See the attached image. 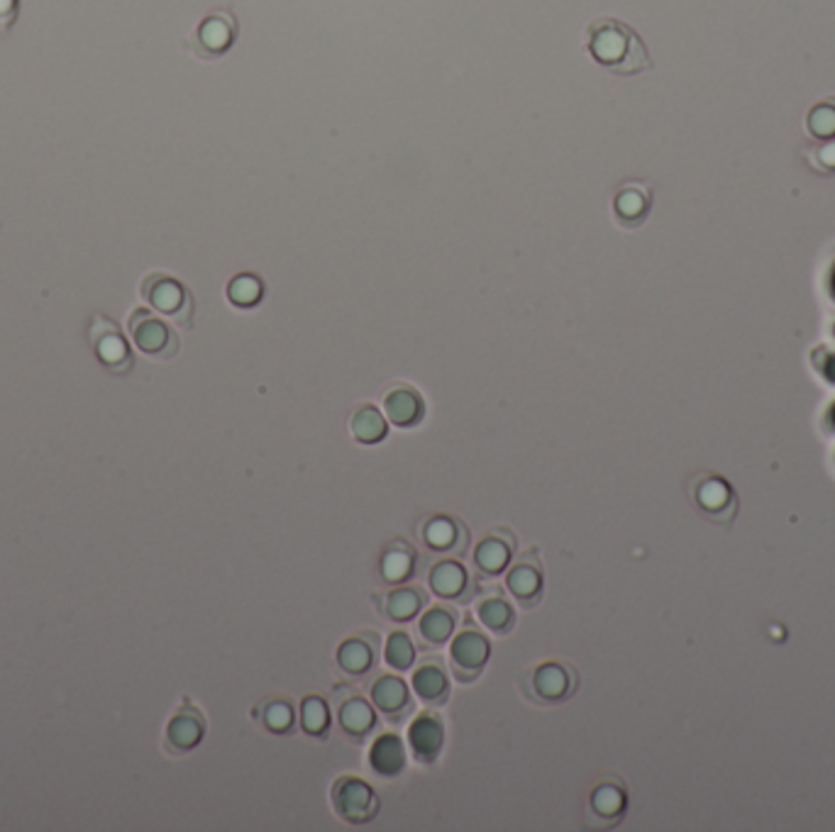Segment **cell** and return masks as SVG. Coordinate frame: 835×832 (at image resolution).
Listing matches in <instances>:
<instances>
[{
    "label": "cell",
    "mask_w": 835,
    "mask_h": 832,
    "mask_svg": "<svg viewBox=\"0 0 835 832\" xmlns=\"http://www.w3.org/2000/svg\"><path fill=\"white\" fill-rule=\"evenodd\" d=\"M584 44L591 57L616 74H640L652 66L643 40L621 20L601 18L591 22Z\"/></svg>",
    "instance_id": "obj_1"
},
{
    "label": "cell",
    "mask_w": 835,
    "mask_h": 832,
    "mask_svg": "<svg viewBox=\"0 0 835 832\" xmlns=\"http://www.w3.org/2000/svg\"><path fill=\"white\" fill-rule=\"evenodd\" d=\"M142 296L154 305V310L169 315L176 325L191 327L193 298L188 288L169 274H149L142 281Z\"/></svg>",
    "instance_id": "obj_2"
},
{
    "label": "cell",
    "mask_w": 835,
    "mask_h": 832,
    "mask_svg": "<svg viewBox=\"0 0 835 832\" xmlns=\"http://www.w3.org/2000/svg\"><path fill=\"white\" fill-rule=\"evenodd\" d=\"M333 808L345 823L364 825L379 815V796L367 781L355 776H342L333 786Z\"/></svg>",
    "instance_id": "obj_3"
},
{
    "label": "cell",
    "mask_w": 835,
    "mask_h": 832,
    "mask_svg": "<svg viewBox=\"0 0 835 832\" xmlns=\"http://www.w3.org/2000/svg\"><path fill=\"white\" fill-rule=\"evenodd\" d=\"M130 332L135 337V345L149 354V357L171 359L179 352V337L174 335V330L164 320H159L149 310H135L132 313Z\"/></svg>",
    "instance_id": "obj_4"
},
{
    "label": "cell",
    "mask_w": 835,
    "mask_h": 832,
    "mask_svg": "<svg viewBox=\"0 0 835 832\" xmlns=\"http://www.w3.org/2000/svg\"><path fill=\"white\" fill-rule=\"evenodd\" d=\"M489 657H491V642L474 628H464L457 632V637L450 645L452 669H455L457 679L464 681V684L477 679V676L481 674V669H484L486 662H489Z\"/></svg>",
    "instance_id": "obj_5"
},
{
    "label": "cell",
    "mask_w": 835,
    "mask_h": 832,
    "mask_svg": "<svg viewBox=\"0 0 835 832\" xmlns=\"http://www.w3.org/2000/svg\"><path fill=\"white\" fill-rule=\"evenodd\" d=\"M237 35V22L228 10H218V13L208 15L206 20L198 25L196 37H193V47L201 57L213 59L220 57L230 49V44L235 42Z\"/></svg>",
    "instance_id": "obj_6"
},
{
    "label": "cell",
    "mask_w": 835,
    "mask_h": 832,
    "mask_svg": "<svg viewBox=\"0 0 835 832\" xmlns=\"http://www.w3.org/2000/svg\"><path fill=\"white\" fill-rule=\"evenodd\" d=\"M372 703L374 708L384 715L391 723H398V720L406 718L411 713V691H408L406 681L401 676L384 674L372 684Z\"/></svg>",
    "instance_id": "obj_7"
},
{
    "label": "cell",
    "mask_w": 835,
    "mask_h": 832,
    "mask_svg": "<svg viewBox=\"0 0 835 832\" xmlns=\"http://www.w3.org/2000/svg\"><path fill=\"white\" fill-rule=\"evenodd\" d=\"M381 410H384L386 418L391 420L396 427H416L425 415V403L423 396L408 384H396L391 386L389 391L381 398Z\"/></svg>",
    "instance_id": "obj_8"
},
{
    "label": "cell",
    "mask_w": 835,
    "mask_h": 832,
    "mask_svg": "<svg viewBox=\"0 0 835 832\" xmlns=\"http://www.w3.org/2000/svg\"><path fill=\"white\" fill-rule=\"evenodd\" d=\"M535 698L545 703H562L577 689V676L560 662H545L530 676Z\"/></svg>",
    "instance_id": "obj_9"
},
{
    "label": "cell",
    "mask_w": 835,
    "mask_h": 832,
    "mask_svg": "<svg viewBox=\"0 0 835 832\" xmlns=\"http://www.w3.org/2000/svg\"><path fill=\"white\" fill-rule=\"evenodd\" d=\"M408 745H411L413 757L420 764H433L440 757L442 745H445V728L442 720L435 715L423 713L408 728Z\"/></svg>",
    "instance_id": "obj_10"
},
{
    "label": "cell",
    "mask_w": 835,
    "mask_h": 832,
    "mask_svg": "<svg viewBox=\"0 0 835 832\" xmlns=\"http://www.w3.org/2000/svg\"><path fill=\"white\" fill-rule=\"evenodd\" d=\"M513 557V537L511 532L499 530L494 535L484 537L474 549V567L484 576H499L503 569L511 564Z\"/></svg>",
    "instance_id": "obj_11"
},
{
    "label": "cell",
    "mask_w": 835,
    "mask_h": 832,
    "mask_svg": "<svg viewBox=\"0 0 835 832\" xmlns=\"http://www.w3.org/2000/svg\"><path fill=\"white\" fill-rule=\"evenodd\" d=\"M506 586L521 606L533 608L540 601V596H543V571H540L538 564L528 562V557H523L521 562L508 569Z\"/></svg>",
    "instance_id": "obj_12"
},
{
    "label": "cell",
    "mask_w": 835,
    "mask_h": 832,
    "mask_svg": "<svg viewBox=\"0 0 835 832\" xmlns=\"http://www.w3.org/2000/svg\"><path fill=\"white\" fill-rule=\"evenodd\" d=\"M369 767L374 774L384 776V779H394L406 769V745L394 732H386L374 740L372 750H369Z\"/></svg>",
    "instance_id": "obj_13"
},
{
    "label": "cell",
    "mask_w": 835,
    "mask_h": 832,
    "mask_svg": "<svg viewBox=\"0 0 835 832\" xmlns=\"http://www.w3.org/2000/svg\"><path fill=\"white\" fill-rule=\"evenodd\" d=\"M413 691L425 706H442L450 698V676L440 662L428 659L413 671Z\"/></svg>",
    "instance_id": "obj_14"
},
{
    "label": "cell",
    "mask_w": 835,
    "mask_h": 832,
    "mask_svg": "<svg viewBox=\"0 0 835 832\" xmlns=\"http://www.w3.org/2000/svg\"><path fill=\"white\" fill-rule=\"evenodd\" d=\"M337 723L350 740L362 742L376 728V711L362 696H352L337 708Z\"/></svg>",
    "instance_id": "obj_15"
},
{
    "label": "cell",
    "mask_w": 835,
    "mask_h": 832,
    "mask_svg": "<svg viewBox=\"0 0 835 832\" xmlns=\"http://www.w3.org/2000/svg\"><path fill=\"white\" fill-rule=\"evenodd\" d=\"M376 637L372 632H364L359 637H350L340 645L337 650V664H340L342 671H347L350 676H364L367 671H372L374 659H376Z\"/></svg>",
    "instance_id": "obj_16"
},
{
    "label": "cell",
    "mask_w": 835,
    "mask_h": 832,
    "mask_svg": "<svg viewBox=\"0 0 835 832\" xmlns=\"http://www.w3.org/2000/svg\"><path fill=\"white\" fill-rule=\"evenodd\" d=\"M430 589H433L435 596L445 598V601H462L469 591L467 569L460 562H452V559L435 564L430 569Z\"/></svg>",
    "instance_id": "obj_17"
},
{
    "label": "cell",
    "mask_w": 835,
    "mask_h": 832,
    "mask_svg": "<svg viewBox=\"0 0 835 832\" xmlns=\"http://www.w3.org/2000/svg\"><path fill=\"white\" fill-rule=\"evenodd\" d=\"M694 496H696V503H699V508L704 510V513H709V515H713V518L723 520V523H726V518H723V510H728V513L735 515L733 488L728 486V481L718 479V476H704V481L696 486Z\"/></svg>",
    "instance_id": "obj_18"
},
{
    "label": "cell",
    "mask_w": 835,
    "mask_h": 832,
    "mask_svg": "<svg viewBox=\"0 0 835 832\" xmlns=\"http://www.w3.org/2000/svg\"><path fill=\"white\" fill-rule=\"evenodd\" d=\"M389 432L384 410H379L372 403H362L352 410L350 415V435L359 445H379Z\"/></svg>",
    "instance_id": "obj_19"
},
{
    "label": "cell",
    "mask_w": 835,
    "mask_h": 832,
    "mask_svg": "<svg viewBox=\"0 0 835 832\" xmlns=\"http://www.w3.org/2000/svg\"><path fill=\"white\" fill-rule=\"evenodd\" d=\"M457 613L447 606H433L425 610L418 620V635L428 647H440L455 635Z\"/></svg>",
    "instance_id": "obj_20"
},
{
    "label": "cell",
    "mask_w": 835,
    "mask_h": 832,
    "mask_svg": "<svg viewBox=\"0 0 835 832\" xmlns=\"http://www.w3.org/2000/svg\"><path fill=\"white\" fill-rule=\"evenodd\" d=\"M423 542L433 552H450V549H460L457 545L467 542V532L450 515H435L423 525Z\"/></svg>",
    "instance_id": "obj_21"
},
{
    "label": "cell",
    "mask_w": 835,
    "mask_h": 832,
    "mask_svg": "<svg viewBox=\"0 0 835 832\" xmlns=\"http://www.w3.org/2000/svg\"><path fill=\"white\" fill-rule=\"evenodd\" d=\"M589 806H591V813H594L599 820H606V823H618L628 808L626 789H623L621 784H616V781H604V784H599L594 791H591Z\"/></svg>",
    "instance_id": "obj_22"
},
{
    "label": "cell",
    "mask_w": 835,
    "mask_h": 832,
    "mask_svg": "<svg viewBox=\"0 0 835 832\" xmlns=\"http://www.w3.org/2000/svg\"><path fill=\"white\" fill-rule=\"evenodd\" d=\"M379 571L386 584H406L413 576V571H416V552L406 542H396V545H391L381 554Z\"/></svg>",
    "instance_id": "obj_23"
},
{
    "label": "cell",
    "mask_w": 835,
    "mask_h": 832,
    "mask_svg": "<svg viewBox=\"0 0 835 832\" xmlns=\"http://www.w3.org/2000/svg\"><path fill=\"white\" fill-rule=\"evenodd\" d=\"M203 732H206V723H203L201 713L193 711V708H186V711L176 713L169 723V742L179 752L193 750V747L201 742Z\"/></svg>",
    "instance_id": "obj_24"
},
{
    "label": "cell",
    "mask_w": 835,
    "mask_h": 832,
    "mask_svg": "<svg viewBox=\"0 0 835 832\" xmlns=\"http://www.w3.org/2000/svg\"><path fill=\"white\" fill-rule=\"evenodd\" d=\"M425 606V593L416 586H398L391 593H386L384 610L394 623H408L418 618V613Z\"/></svg>",
    "instance_id": "obj_25"
},
{
    "label": "cell",
    "mask_w": 835,
    "mask_h": 832,
    "mask_svg": "<svg viewBox=\"0 0 835 832\" xmlns=\"http://www.w3.org/2000/svg\"><path fill=\"white\" fill-rule=\"evenodd\" d=\"M477 618L486 630L496 635H508L516 625V610L501 596H486L477 603Z\"/></svg>",
    "instance_id": "obj_26"
},
{
    "label": "cell",
    "mask_w": 835,
    "mask_h": 832,
    "mask_svg": "<svg viewBox=\"0 0 835 832\" xmlns=\"http://www.w3.org/2000/svg\"><path fill=\"white\" fill-rule=\"evenodd\" d=\"M330 708L325 703V698L320 696H308L303 698L301 703V728L306 730V735L318 737V740H325L330 732Z\"/></svg>",
    "instance_id": "obj_27"
},
{
    "label": "cell",
    "mask_w": 835,
    "mask_h": 832,
    "mask_svg": "<svg viewBox=\"0 0 835 832\" xmlns=\"http://www.w3.org/2000/svg\"><path fill=\"white\" fill-rule=\"evenodd\" d=\"M262 725L274 735H289L296 728V711L286 698H274V701L262 703Z\"/></svg>",
    "instance_id": "obj_28"
},
{
    "label": "cell",
    "mask_w": 835,
    "mask_h": 832,
    "mask_svg": "<svg viewBox=\"0 0 835 832\" xmlns=\"http://www.w3.org/2000/svg\"><path fill=\"white\" fill-rule=\"evenodd\" d=\"M384 659L386 664L396 671H408L416 664V645H413V640L408 637V632H391L384 645Z\"/></svg>",
    "instance_id": "obj_29"
},
{
    "label": "cell",
    "mask_w": 835,
    "mask_h": 832,
    "mask_svg": "<svg viewBox=\"0 0 835 832\" xmlns=\"http://www.w3.org/2000/svg\"><path fill=\"white\" fill-rule=\"evenodd\" d=\"M648 205V191L640 186H626L616 196V213L623 223H640V218H645V213H648Z\"/></svg>",
    "instance_id": "obj_30"
},
{
    "label": "cell",
    "mask_w": 835,
    "mask_h": 832,
    "mask_svg": "<svg viewBox=\"0 0 835 832\" xmlns=\"http://www.w3.org/2000/svg\"><path fill=\"white\" fill-rule=\"evenodd\" d=\"M264 296V284L252 274H240L230 281L228 298L237 308H254Z\"/></svg>",
    "instance_id": "obj_31"
},
{
    "label": "cell",
    "mask_w": 835,
    "mask_h": 832,
    "mask_svg": "<svg viewBox=\"0 0 835 832\" xmlns=\"http://www.w3.org/2000/svg\"><path fill=\"white\" fill-rule=\"evenodd\" d=\"M809 132L818 142L835 137V98L818 103L809 113Z\"/></svg>",
    "instance_id": "obj_32"
},
{
    "label": "cell",
    "mask_w": 835,
    "mask_h": 832,
    "mask_svg": "<svg viewBox=\"0 0 835 832\" xmlns=\"http://www.w3.org/2000/svg\"><path fill=\"white\" fill-rule=\"evenodd\" d=\"M814 162L818 164V169L835 171V137L833 140H823L816 144Z\"/></svg>",
    "instance_id": "obj_33"
},
{
    "label": "cell",
    "mask_w": 835,
    "mask_h": 832,
    "mask_svg": "<svg viewBox=\"0 0 835 832\" xmlns=\"http://www.w3.org/2000/svg\"><path fill=\"white\" fill-rule=\"evenodd\" d=\"M18 15V0H0V32H8Z\"/></svg>",
    "instance_id": "obj_34"
}]
</instances>
